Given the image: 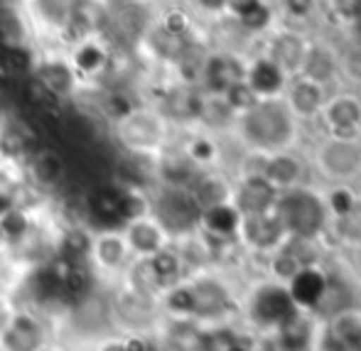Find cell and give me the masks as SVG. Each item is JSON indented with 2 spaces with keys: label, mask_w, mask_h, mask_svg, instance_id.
Listing matches in <instances>:
<instances>
[{
  "label": "cell",
  "mask_w": 361,
  "mask_h": 351,
  "mask_svg": "<svg viewBox=\"0 0 361 351\" xmlns=\"http://www.w3.org/2000/svg\"><path fill=\"white\" fill-rule=\"evenodd\" d=\"M359 99H361V89H359Z\"/></svg>",
  "instance_id": "46"
},
{
  "label": "cell",
  "mask_w": 361,
  "mask_h": 351,
  "mask_svg": "<svg viewBox=\"0 0 361 351\" xmlns=\"http://www.w3.org/2000/svg\"><path fill=\"white\" fill-rule=\"evenodd\" d=\"M155 25L167 35L175 37H190V35L200 32V23L197 15L187 8L185 3H162L155 8Z\"/></svg>",
  "instance_id": "26"
},
{
  "label": "cell",
  "mask_w": 361,
  "mask_h": 351,
  "mask_svg": "<svg viewBox=\"0 0 361 351\" xmlns=\"http://www.w3.org/2000/svg\"><path fill=\"white\" fill-rule=\"evenodd\" d=\"M30 79L67 106L81 91V84L64 49H37V59H35V67L30 71Z\"/></svg>",
  "instance_id": "10"
},
{
  "label": "cell",
  "mask_w": 361,
  "mask_h": 351,
  "mask_svg": "<svg viewBox=\"0 0 361 351\" xmlns=\"http://www.w3.org/2000/svg\"><path fill=\"white\" fill-rule=\"evenodd\" d=\"M197 172H200V167L185 155L180 145H167L155 157V185L190 190Z\"/></svg>",
  "instance_id": "22"
},
{
  "label": "cell",
  "mask_w": 361,
  "mask_h": 351,
  "mask_svg": "<svg viewBox=\"0 0 361 351\" xmlns=\"http://www.w3.org/2000/svg\"><path fill=\"white\" fill-rule=\"evenodd\" d=\"M81 0H25L20 3L32 30V44L37 49H57L74 10Z\"/></svg>",
  "instance_id": "7"
},
{
  "label": "cell",
  "mask_w": 361,
  "mask_h": 351,
  "mask_svg": "<svg viewBox=\"0 0 361 351\" xmlns=\"http://www.w3.org/2000/svg\"><path fill=\"white\" fill-rule=\"evenodd\" d=\"M322 13L334 27H352L361 20V0H322Z\"/></svg>",
  "instance_id": "34"
},
{
  "label": "cell",
  "mask_w": 361,
  "mask_h": 351,
  "mask_svg": "<svg viewBox=\"0 0 361 351\" xmlns=\"http://www.w3.org/2000/svg\"><path fill=\"white\" fill-rule=\"evenodd\" d=\"M319 118L324 121L332 138L357 140L361 130V99L352 91H339L329 96Z\"/></svg>",
  "instance_id": "15"
},
{
  "label": "cell",
  "mask_w": 361,
  "mask_h": 351,
  "mask_svg": "<svg viewBox=\"0 0 361 351\" xmlns=\"http://www.w3.org/2000/svg\"><path fill=\"white\" fill-rule=\"evenodd\" d=\"M157 300L133 292L126 285H109V319L114 332H155Z\"/></svg>",
  "instance_id": "6"
},
{
  "label": "cell",
  "mask_w": 361,
  "mask_h": 351,
  "mask_svg": "<svg viewBox=\"0 0 361 351\" xmlns=\"http://www.w3.org/2000/svg\"><path fill=\"white\" fill-rule=\"evenodd\" d=\"M89 351H126V349H123V342H121L118 332H106V334H101V337L91 339Z\"/></svg>",
  "instance_id": "39"
},
{
  "label": "cell",
  "mask_w": 361,
  "mask_h": 351,
  "mask_svg": "<svg viewBox=\"0 0 361 351\" xmlns=\"http://www.w3.org/2000/svg\"><path fill=\"white\" fill-rule=\"evenodd\" d=\"M319 13H322V0H278L276 3L278 23L300 30H305V25L312 23Z\"/></svg>",
  "instance_id": "33"
},
{
  "label": "cell",
  "mask_w": 361,
  "mask_h": 351,
  "mask_svg": "<svg viewBox=\"0 0 361 351\" xmlns=\"http://www.w3.org/2000/svg\"><path fill=\"white\" fill-rule=\"evenodd\" d=\"M298 74L307 76V79L317 81V84L329 86L342 76V54L324 39L310 37L307 52H305L302 67H300Z\"/></svg>",
  "instance_id": "20"
},
{
  "label": "cell",
  "mask_w": 361,
  "mask_h": 351,
  "mask_svg": "<svg viewBox=\"0 0 361 351\" xmlns=\"http://www.w3.org/2000/svg\"><path fill=\"white\" fill-rule=\"evenodd\" d=\"M121 231H123V238H126V243H128L133 258H150V256H155L157 251H162V248L172 243V238L167 236V231L150 216V214L123 223Z\"/></svg>",
  "instance_id": "18"
},
{
  "label": "cell",
  "mask_w": 361,
  "mask_h": 351,
  "mask_svg": "<svg viewBox=\"0 0 361 351\" xmlns=\"http://www.w3.org/2000/svg\"><path fill=\"white\" fill-rule=\"evenodd\" d=\"M126 351H152L157 347L155 332H118Z\"/></svg>",
  "instance_id": "38"
},
{
  "label": "cell",
  "mask_w": 361,
  "mask_h": 351,
  "mask_svg": "<svg viewBox=\"0 0 361 351\" xmlns=\"http://www.w3.org/2000/svg\"><path fill=\"white\" fill-rule=\"evenodd\" d=\"M349 30H352V32H354V37H357L359 42H361V20H359L357 25H352V27H349Z\"/></svg>",
  "instance_id": "42"
},
{
  "label": "cell",
  "mask_w": 361,
  "mask_h": 351,
  "mask_svg": "<svg viewBox=\"0 0 361 351\" xmlns=\"http://www.w3.org/2000/svg\"><path fill=\"white\" fill-rule=\"evenodd\" d=\"M23 177L30 187L44 195L47 199H54L57 195H62V190L69 182V165L64 160V155L52 145H37L32 150V155L25 160L23 165Z\"/></svg>",
  "instance_id": "9"
},
{
  "label": "cell",
  "mask_w": 361,
  "mask_h": 351,
  "mask_svg": "<svg viewBox=\"0 0 361 351\" xmlns=\"http://www.w3.org/2000/svg\"><path fill=\"white\" fill-rule=\"evenodd\" d=\"M37 145V133L30 121L0 116V170H23L25 160Z\"/></svg>",
  "instance_id": "14"
},
{
  "label": "cell",
  "mask_w": 361,
  "mask_h": 351,
  "mask_svg": "<svg viewBox=\"0 0 361 351\" xmlns=\"http://www.w3.org/2000/svg\"><path fill=\"white\" fill-rule=\"evenodd\" d=\"M283 99L288 101L290 111H293L295 118L300 121V118H317V116L322 113L324 104H327L329 94L324 84H317V81L307 79V76H302V74H295V76H290Z\"/></svg>",
  "instance_id": "17"
},
{
  "label": "cell",
  "mask_w": 361,
  "mask_h": 351,
  "mask_svg": "<svg viewBox=\"0 0 361 351\" xmlns=\"http://www.w3.org/2000/svg\"><path fill=\"white\" fill-rule=\"evenodd\" d=\"M64 54L72 64L81 89H86V86L101 84V79L111 67V59H114V47L104 37H86L64 49Z\"/></svg>",
  "instance_id": "12"
},
{
  "label": "cell",
  "mask_w": 361,
  "mask_h": 351,
  "mask_svg": "<svg viewBox=\"0 0 361 351\" xmlns=\"http://www.w3.org/2000/svg\"><path fill=\"white\" fill-rule=\"evenodd\" d=\"M317 160L322 165L324 175L332 177H352L361 170V145L357 140H344V138H332L324 142L317 152Z\"/></svg>",
  "instance_id": "21"
},
{
  "label": "cell",
  "mask_w": 361,
  "mask_h": 351,
  "mask_svg": "<svg viewBox=\"0 0 361 351\" xmlns=\"http://www.w3.org/2000/svg\"><path fill=\"white\" fill-rule=\"evenodd\" d=\"M15 3H25V0H15Z\"/></svg>",
  "instance_id": "45"
},
{
  "label": "cell",
  "mask_w": 361,
  "mask_h": 351,
  "mask_svg": "<svg viewBox=\"0 0 361 351\" xmlns=\"http://www.w3.org/2000/svg\"><path fill=\"white\" fill-rule=\"evenodd\" d=\"M357 140H359V145H361V130H359V135H357Z\"/></svg>",
  "instance_id": "44"
},
{
  "label": "cell",
  "mask_w": 361,
  "mask_h": 351,
  "mask_svg": "<svg viewBox=\"0 0 361 351\" xmlns=\"http://www.w3.org/2000/svg\"><path fill=\"white\" fill-rule=\"evenodd\" d=\"M39 351H76L72 344L67 342V339H62V337H54V339H49L47 344H44Z\"/></svg>",
  "instance_id": "40"
},
{
  "label": "cell",
  "mask_w": 361,
  "mask_h": 351,
  "mask_svg": "<svg viewBox=\"0 0 361 351\" xmlns=\"http://www.w3.org/2000/svg\"><path fill=\"white\" fill-rule=\"evenodd\" d=\"M324 204H327V211L334 214V216H349L357 209V195L352 190H347V187H334L327 195V199H324Z\"/></svg>",
  "instance_id": "36"
},
{
  "label": "cell",
  "mask_w": 361,
  "mask_h": 351,
  "mask_svg": "<svg viewBox=\"0 0 361 351\" xmlns=\"http://www.w3.org/2000/svg\"><path fill=\"white\" fill-rule=\"evenodd\" d=\"M256 314L263 317L266 322H288L295 314V302L290 297L286 288H278V285H268L261 292L256 295Z\"/></svg>",
  "instance_id": "27"
},
{
  "label": "cell",
  "mask_w": 361,
  "mask_h": 351,
  "mask_svg": "<svg viewBox=\"0 0 361 351\" xmlns=\"http://www.w3.org/2000/svg\"><path fill=\"white\" fill-rule=\"evenodd\" d=\"M190 192H192V197H195L197 204H200V209H207V207H214V204H224V202H231V195H233V190L228 187V182L212 170L197 172L195 182L190 185Z\"/></svg>",
  "instance_id": "28"
},
{
  "label": "cell",
  "mask_w": 361,
  "mask_h": 351,
  "mask_svg": "<svg viewBox=\"0 0 361 351\" xmlns=\"http://www.w3.org/2000/svg\"><path fill=\"white\" fill-rule=\"evenodd\" d=\"M243 71H246V54L226 47L207 49L204 59H202L200 89L207 94L221 96L228 86L243 79Z\"/></svg>",
  "instance_id": "13"
},
{
  "label": "cell",
  "mask_w": 361,
  "mask_h": 351,
  "mask_svg": "<svg viewBox=\"0 0 361 351\" xmlns=\"http://www.w3.org/2000/svg\"><path fill=\"white\" fill-rule=\"evenodd\" d=\"M273 211L278 214L283 228L290 238L310 241L314 238L324 226H327V204L324 199L312 190L305 187H290V190L278 192V199L273 204Z\"/></svg>",
  "instance_id": "3"
},
{
  "label": "cell",
  "mask_w": 361,
  "mask_h": 351,
  "mask_svg": "<svg viewBox=\"0 0 361 351\" xmlns=\"http://www.w3.org/2000/svg\"><path fill=\"white\" fill-rule=\"evenodd\" d=\"M248 246L253 248H276L288 236L283 228L281 218L273 209L261 214H241V223H238V233Z\"/></svg>",
  "instance_id": "23"
},
{
  "label": "cell",
  "mask_w": 361,
  "mask_h": 351,
  "mask_svg": "<svg viewBox=\"0 0 361 351\" xmlns=\"http://www.w3.org/2000/svg\"><path fill=\"white\" fill-rule=\"evenodd\" d=\"M300 172H302L300 162L295 160L293 155H288V150H283V152H271V155H266L261 175L266 177L278 192H283L298 185Z\"/></svg>",
  "instance_id": "29"
},
{
  "label": "cell",
  "mask_w": 361,
  "mask_h": 351,
  "mask_svg": "<svg viewBox=\"0 0 361 351\" xmlns=\"http://www.w3.org/2000/svg\"><path fill=\"white\" fill-rule=\"evenodd\" d=\"M133 261L128 243L121 228H104L94 231L89 251V266L104 285H116L123 278L126 268Z\"/></svg>",
  "instance_id": "8"
},
{
  "label": "cell",
  "mask_w": 361,
  "mask_h": 351,
  "mask_svg": "<svg viewBox=\"0 0 361 351\" xmlns=\"http://www.w3.org/2000/svg\"><path fill=\"white\" fill-rule=\"evenodd\" d=\"M233 128L251 150L283 152L298 138V118L283 96L258 99L248 111L236 116Z\"/></svg>",
  "instance_id": "1"
},
{
  "label": "cell",
  "mask_w": 361,
  "mask_h": 351,
  "mask_svg": "<svg viewBox=\"0 0 361 351\" xmlns=\"http://www.w3.org/2000/svg\"><path fill=\"white\" fill-rule=\"evenodd\" d=\"M324 290H327V281L322 278V273L314 271V268H300L293 276L290 297H293V302L300 304H314L322 300Z\"/></svg>",
  "instance_id": "32"
},
{
  "label": "cell",
  "mask_w": 361,
  "mask_h": 351,
  "mask_svg": "<svg viewBox=\"0 0 361 351\" xmlns=\"http://www.w3.org/2000/svg\"><path fill=\"white\" fill-rule=\"evenodd\" d=\"M121 152L143 157H157L170 145L172 125L160 116V111L150 104L135 109L126 121L109 130Z\"/></svg>",
  "instance_id": "2"
},
{
  "label": "cell",
  "mask_w": 361,
  "mask_h": 351,
  "mask_svg": "<svg viewBox=\"0 0 361 351\" xmlns=\"http://www.w3.org/2000/svg\"><path fill=\"white\" fill-rule=\"evenodd\" d=\"M224 18H228V23L243 30L248 37H263L278 23L276 8L261 0H228Z\"/></svg>",
  "instance_id": "19"
},
{
  "label": "cell",
  "mask_w": 361,
  "mask_h": 351,
  "mask_svg": "<svg viewBox=\"0 0 361 351\" xmlns=\"http://www.w3.org/2000/svg\"><path fill=\"white\" fill-rule=\"evenodd\" d=\"M310 37L305 30L293 27L286 23H276L261 37V52L271 57L276 64H281L290 76H295L302 67L305 52H307Z\"/></svg>",
  "instance_id": "11"
},
{
  "label": "cell",
  "mask_w": 361,
  "mask_h": 351,
  "mask_svg": "<svg viewBox=\"0 0 361 351\" xmlns=\"http://www.w3.org/2000/svg\"><path fill=\"white\" fill-rule=\"evenodd\" d=\"M261 3H266V5H273V8H276V3H278V0H261Z\"/></svg>",
  "instance_id": "43"
},
{
  "label": "cell",
  "mask_w": 361,
  "mask_h": 351,
  "mask_svg": "<svg viewBox=\"0 0 361 351\" xmlns=\"http://www.w3.org/2000/svg\"><path fill=\"white\" fill-rule=\"evenodd\" d=\"M150 216L175 241V238L190 236L200 228L202 209L190 190L155 185L150 190Z\"/></svg>",
  "instance_id": "4"
},
{
  "label": "cell",
  "mask_w": 361,
  "mask_h": 351,
  "mask_svg": "<svg viewBox=\"0 0 361 351\" xmlns=\"http://www.w3.org/2000/svg\"><path fill=\"white\" fill-rule=\"evenodd\" d=\"M147 263H150L152 276H155V281L160 283L162 290L187 278V271H185V266H182V258L172 243L162 248V251H157L155 256L147 258Z\"/></svg>",
  "instance_id": "30"
},
{
  "label": "cell",
  "mask_w": 361,
  "mask_h": 351,
  "mask_svg": "<svg viewBox=\"0 0 361 351\" xmlns=\"http://www.w3.org/2000/svg\"><path fill=\"white\" fill-rule=\"evenodd\" d=\"M49 204H52V202H49ZM44 211H30V209H25V207H13V209L5 211L3 216H0V248L10 251V248H15L18 243H23L25 238L32 233V228L37 226L39 216H42Z\"/></svg>",
  "instance_id": "25"
},
{
  "label": "cell",
  "mask_w": 361,
  "mask_h": 351,
  "mask_svg": "<svg viewBox=\"0 0 361 351\" xmlns=\"http://www.w3.org/2000/svg\"><path fill=\"white\" fill-rule=\"evenodd\" d=\"M278 199V190L261 175V172H253V175L243 177L241 185L233 190L231 202L241 214H261L273 209Z\"/></svg>",
  "instance_id": "24"
},
{
  "label": "cell",
  "mask_w": 361,
  "mask_h": 351,
  "mask_svg": "<svg viewBox=\"0 0 361 351\" xmlns=\"http://www.w3.org/2000/svg\"><path fill=\"white\" fill-rule=\"evenodd\" d=\"M96 3H101V5H104V8H114V5L126 3V0H96Z\"/></svg>",
  "instance_id": "41"
},
{
  "label": "cell",
  "mask_w": 361,
  "mask_h": 351,
  "mask_svg": "<svg viewBox=\"0 0 361 351\" xmlns=\"http://www.w3.org/2000/svg\"><path fill=\"white\" fill-rule=\"evenodd\" d=\"M243 81L253 89L258 99H271V96H283L288 89L290 74L281 64H276L263 52H256L248 57L246 54V71Z\"/></svg>",
  "instance_id": "16"
},
{
  "label": "cell",
  "mask_w": 361,
  "mask_h": 351,
  "mask_svg": "<svg viewBox=\"0 0 361 351\" xmlns=\"http://www.w3.org/2000/svg\"><path fill=\"white\" fill-rule=\"evenodd\" d=\"M221 99L226 101V104H228V109H231L233 113L238 116V113H243V111H248V109H251V106L258 101V96L253 94V89H251V86H248L246 81L241 79V81H236V84H231V86H228V89L221 94Z\"/></svg>",
  "instance_id": "35"
},
{
  "label": "cell",
  "mask_w": 361,
  "mask_h": 351,
  "mask_svg": "<svg viewBox=\"0 0 361 351\" xmlns=\"http://www.w3.org/2000/svg\"><path fill=\"white\" fill-rule=\"evenodd\" d=\"M180 147L200 170H212L219 157V142L209 130H190Z\"/></svg>",
  "instance_id": "31"
},
{
  "label": "cell",
  "mask_w": 361,
  "mask_h": 351,
  "mask_svg": "<svg viewBox=\"0 0 361 351\" xmlns=\"http://www.w3.org/2000/svg\"><path fill=\"white\" fill-rule=\"evenodd\" d=\"M197 18H204V20H219L226 15V8H228V0H182Z\"/></svg>",
  "instance_id": "37"
},
{
  "label": "cell",
  "mask_w": 361,
  "mask_h": 351,
  "mask_svg": "<svg viewBox=\"0 0 361 351\" xmlns=\"http://www.w3.org/2000/svg\"><path fill=\"white\" fill-rule=\"evenodd\" d=\"M54 337H59L57 324L47 314L15 304L0 327V351H39Z\"/></svg>",
  "instance_id": "5"
}]
</instances>
